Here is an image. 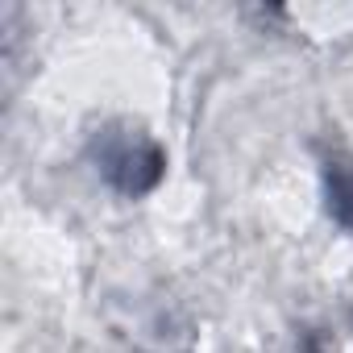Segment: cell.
<instances>
[{
	"instance_id": "6da1fadb",
	"label": "cell",
	"mask_w": 353,
	"mask_h": 353,
	"mask_svg": "<svg viewBox=\"0 0 353 353\" xmlns=\"http://www.w3.org/2000/svg\"><path fill=\"white\" fill-rule=\"evenodd\" d=\"M100 166H104L108 183H112L121 196H145V192L158 188L166 158H162V150H158L154 141H145V137H121V141H112V145L100 154Z\"/></svg>"
},
{
	"instance_id": "7a4b0ae2",
	"label": "cell",
	"mask_w": 353,
	"mask_h": 353,
	"mask_svg": "<svg viewBox=\"0 0 353 353\" xmlns=\"http://www.w3.org/2000/svg\"><path fill=\"white\" fill-rule=\"evenodd\" d=\"M324 196H328V212L345 229H353V162L336 158L324 166Z\"/></svg>"
}]
</instances>
